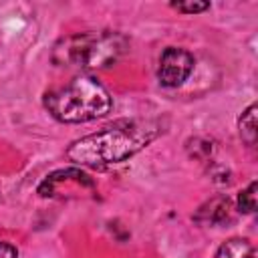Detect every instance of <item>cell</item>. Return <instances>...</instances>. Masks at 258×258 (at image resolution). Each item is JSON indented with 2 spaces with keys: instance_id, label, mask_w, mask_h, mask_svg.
Returning a JSON list of instances; mask_svg holds the SVG:
<instances>
[{
  "instance_id": "6da1fadb",
  "label": "cell",
  "mask_w": 258,
  "mask_h": 258,
  "mask_svg": "<svg viewBox=\"0 0 258 258\" xmlns=\"http://www.w3.org/2000/svg\"><path fill=\"white\" fill-rule=\"evenodd\" d=\"M159 133V127L151 121L123 119L103 127L97 133L77 139L67 149V157L79 165L105 167L125 161L141 151Z\"/></svg>"
},
{
  "instance_id": "30bf717a",
  "label": "cell",
  "mask_w": 258,
  "mask_h": 258,
  "mask_svg": "<svg viewBox=\"0 0 258 258\" xmlns=\"http://www.w3.org/2000/svg\"><path fill=\"white\" fill-rule=\"evenodd\" d=\"M189 141H191V143H196V147H189V145H187V149H189V153H191L194 157H198V159H208V157L212 155L214 147H212V143H210V141H204V139H200V137L189 139Z\"/></svg>"
},
{
  "instance_id": "9c48e42d",
  "label": "cell",
  "mask_w": 258,
  "mask_h": 258,
  "mask_svg": "<svg viewBox=\"0 0 258 258\" xmlns=\"http://www.w3.org/2000/svg\"><path fill=\"white\" fill-rule=\"evenodd\" d=\"M171 8L183 12V14H198L210 8V2H200V0H185V2H171Z\"/></svg>"
},
{
  "instance_id": "5b68a950",
  "label": "cell",
  "mask_w": 258,
  "mask_h": 258,
  "mask_svg": "<svg viewBox=\"0 0 258 258\" xmlns=\"http://www.w3.org/2000/svg\"><path fill=\"white\" fill-rule=\"evenodd\" d=\"M234 218V204L230 198L226 196H218L214 200H210L208 204H204L198 214L196 220L202 224H210V226H220V224H228Z\"/></svg>"
},
{
  "instance_id": "8992f818",
  "label": "cell",
  "mask_w": 258,
  "mask_h": 258,
  "mask_svg": "<svg viewBox=\"0 0 258 258\" xmlns=\"http://www.w3.org/2000/svg\"><path fill=\"white\" fill-rule=\"evenodd\" d=\"M216 258H256V250L246 238H230L218 248Z\"/></svg>"
},
{
  "instance_id": "8fae6325",
  "label": "cell",
  "mask_w": 258,
  "mask_h": 258,
  "mask_svg": "<svg viewBox=\"0 0 258 258\" xmlns=\"http://www.w3.org/2000/svg\"><path fill=\"white\" fill-rule=\"evenodd\" d=\"M0 258H18V250L8 242H0Z\"/></svg>"
},
{
  "instance_id": "7a4b0ae2",
  "label": "cell",
  "mask_w": 258,
  "mask_h": 258,
  "mask_svg": "<svg viewBox=\"0 0 258 258\" xmlns=\"http://www.w3.org/2000/svg\"><path fill=\"white\" fill-rule=\"evenodd\" d=\"M109 91L91 75H79L44 95V107L60 123H87L111 111Z\"/></svg>"
},
{
  "instance_id": "52a82bcc",
  "label": "cell",
  "mask_w": 258,
  "mask_h": 258,
  "mask_svg": "<svg viewBox=\"0 0 258 258\" xmlns=\"http://www.w3.org/2000/svg\"><path fill=\"white\" fill-rule=\"evenodd\" d=\"M256 105H250L238 119V129H240V137L246 145H254L256 137H258V121H256Z\"/></svg>"
},
{
  "instance_id": "277c9868",
  "label": "cell",
  "mask_w": 258,
  "mask_h": 258,
  "mask_svg": "<svg viewBox=\"0 0 258 258\" xmlns=\"http://www.w3.org/2000/svg\"><path fill=\"white\" fill-rule=\"evenodd\" d=\"M194 71V56L185 48L167 46L161 52L157 79L163 87H179Z\"/></svg>"
},
{
  "instance_id": "3957f363",
  "label": "cell",
  "mask_w": 258,
  "mask_h": 258,
  "mask_svg": "<svg viewBox=\"0 0 258 258\" xmlns=\"http://www.w3.org/2000/svg\"><path fill=\"white\" fill-rule=\"evenodd\" d=\"M127 40L123 34L113 30L81 32L60 40L54 46L52 60L60 67L79 69H105L119 60L125 52Z\"/></svg>"
},
{
  "instance_id": "ba28073f",
  "label": "cell",
  "mask_w": 258,
  "mask_h": 258,
  "mask_svg": "<svg viewBox=\"0 0 258 258\" xmlns=\"http://www.w3.org/2000/svg\"><path fill=\"white\" fill-rule=\"evenodd\" d=\"M256 191H258V183L252 181L246 189H242L238 194V212L242 214H252L256 210Z\"/></svg>"
}]
</instances>
